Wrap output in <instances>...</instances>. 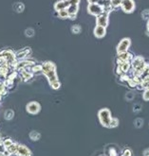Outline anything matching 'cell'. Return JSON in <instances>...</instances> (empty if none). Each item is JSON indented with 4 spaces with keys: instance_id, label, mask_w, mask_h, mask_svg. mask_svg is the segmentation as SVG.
Here are the masks:
<instances>
[{
    "instance_id": "12",
    "label": "cell",
    "mask_w": 149,
    "mask_h": 156,
    "mask_svg": "<svg viewBox=\"0 0 149 156\" xmlns=\"http://www.w3.org/2000/svg\"><path fill=\"white\" fill-rule=\"evenodd\" d=\"M98 3L104 8L105 11H106V13H109L110 10H112L114 9L111 4V0H99Z\"/></svg>"
},
{
    "instance_id": "36",
    "label": "cell",
    "mask_w": 149,
    "mask_h": 156,
    "mask_svg": "<svg viewBox=\"0 0 149 156\" xmlns=\"http://www.w3.org/2000/svg\"><path fill=\"white\" fill-rule=\"evenodd\" d=\"M89 3H98L99 0H87Z\"/></svg>"
},
{
    "instance_id": "17",
    "label": "cell",
    "mask_w": 149,
    "mask_h": 156,
    "mask_svg": "<svg viewBox=\"0 0 149 156\" xmlns=\"http://www.w3.org/2000/svg\"><path fill=\"white\" fill-rule=\"evenodd\" d=\"M30 138L32 140V141H38L41 138V134L36 131H32L30 132Z\"/></svg>"
},
{
    "instance_id": "25",
    "label": "cell",
    "mask_w": 149,
    "mask_h": 156,
    "mask_svg": "<svg viewBox=\"0 0 149 156\" xmlns=\"http://www.w3.org/2000/svg\"><path fill=\"white\" fill-rule=\"evenodd\" d=\"M118 125H119V120H118V118H112L111 122H110V125H109V128H115L118 126Z\"/></svg>"
},
{
    "instance_id": "1",
    "label": "cell",
    "mask_w": 149,
    "mask_h": 156,
    "mask_svg": "<svg viewBox=\"0 0 149 156\" xmlns=\"http://www.w3.org/2000/svg\"><path fill=\"white\" fill-rule=\"evenodd\" d=\"M42 71L48 78V82L53 89H59L60 88V82L58 81L56 75V67L51 62H46L42 65Z\"/></svg>"
},
{
    "instance_id": "37",
    "label": "cell",
    "mask_w": 149,
    "mask_h": 156,
    "mask_svg": "<svg viewBox=\"0 0 149 156\" xmlns=\"http://www.w3.org/2000/svg\"><path fill=\"white\" fill-rule=\"evenodd\" d=\"M0 156H7V155L5 154V153H0Z\"/></svg>"
},
{
    "instance_id": "5",
    "label": "cell",
    "mask_w": 149,
    "mask_h": 156,
    "mask_svg": "<svg viewBox=\"0 0 149 156\" xmlns=\"http://www.w3.org/2000/svg\"><path fill=\"white\" fill-rule=\"evenodd\" d=\"M130 45H131V41L130 39H128V38H124V39L122 40L117 47L118 55L122 54V53H124V52H127L128 50V48L130 47Z\"/></svg>"
},
{
    "instance_id": "3",
    "label": "cell",
    "mask_w": 149,
    "mask_h": 156,
    "mask_svg": "<svg viewBox=\"0 0 149 156\" xmlns=\"http://www.w3.org/2000/svg\"><path fill=\"white\" fill-rule=\"evenodd\" d=\"M131 67L135 70L137 74H140L144 68L146 67V63L144 62V60L143 57H135L134 59H132L131 61ZM136 75V76H138Z\"/></svg>"
},
{
    "instance_id": "11",
    "label": "cell",
    "mask_w": 149,
    "mask_h": 156,
    "mask_svg": "<svg viewBox=\"0 0 149 156\" xmlns=\"http://www.w3.org/2000/svg\"><path fill=\"white\" fill-rule=\"evenodd\" d=\"M106 34V28L103 26H96L94 29V35L97 38H103Z\"/></svg>"
},
{
    "instance_id": "7",
    "label": "cell",
    "mask_w": 149,
    "mask_h": 156,
    "mask_svg": "<svg viewBox=\"0 0 149 156\" xmlns=\"http://www.w3.org/2000/svg\"><path fill=\"white\" fill-rule=\"evenodd\" d=\"M40 110H41V106L36 101L30 102V103L27 105V111H28V113L32 114V115H36V114L40 112Z\"/></svg>"
},
{
    "instance_id": "14",
    "label": "cell",
    "mask_w": 149,
    "mask_h": 156,
    "mask_svg": "<svg viewBox=\"0 0 149 156\" xmlns=\"http://www.w3.org/2000/svg\"><path fill=\"white\" fill-rule=\"evenodd\" d=\"M78 10H79L78 5H70V7L67 9L68 15H70L68 17L71 18V19H74L76 17V15H77Z\"/></svg>"
},
{
    "instance_id": "29",
    "label": "cell",
    "mask_w": 149,
    "mask_h": 156,
    "mask_svg": "<svg viewBox=\"0 0 149 156\" xmlns=\"http://www.w3.org/2000/svg\"><path fill=\"white\" fill-rule=\"evenodd\" d=\"M141 110H142V105L141 104H135L133 106V111H134V113H139L141 112Z\"/></svg>"
},
{
    "instance_id": "19",
    "label": "cell",
    "mask_w": 149,
    "mask_h": 156,
    "mask_svg": "<svg viewBox=\"0 0 149 156\" xmlns=\"http://www.w3.org/2000/svg\"><path fill=\"white\" fill-rule=\"evenodd\" d=\"M13 116H14V113L13 110H7V111L5 112V115H4V116H5V118L7 120H11L13 118Z\"/></svg>"
},
{
    "instance_id": "28",
    "label": "cell",
    "mask_w": 149,
    "mask_h": 156,
    "mask_svg": "<svg viewBox=\"0 0 149 156\" xmlns=\"http://www.w3.org/2000/svg\"><path fill=\"white\" fill-rule=\"evenodd\" d=\"M143 98L144 100H146V101L149 100V88L144 90V92L143 94Z\"/></svg>"
},
{
    "instance_id": "35",
    "label": "cell",
    "mask_w": 149,
    "mask_h": 156,
    "mask_svg": "<svg viewBox=\"0 0 149 156\" xmlns=\"http://www.w3.org/2000/svg\"><path fill=\"white\" fill-rule=\"evenodd\" d=\"M146 35L147 36H149V20L147 21V29H146Z\"/></svg>"
},
{
    "instance_id": "16",
    "label": "cell",
    "mask_w": 149,
    "mask_h": 156,
    "mask_svg": "<svg viewBox=\"0 0 149 156\" xmlns=\"http://www.w3.org/2000/svg\"><path fill=\"white\" fill-rule=\"evenodd\" d=\"M131 66L130 63H119V69L122 70L123 73L124 72H127L129 70V68Z\"/></svg>"
},
{
    "instance_id": "34",
    "label": "cell",
    "mask_w": 149,
    "mask_h": 156,
    "mask_svg": "<svg viewBox=\"0 0 149 156\" xmlns=\"http://www.w3.org/2000/svg\"><path fill=\"white\" fill-rule=\"evenodd\" d=\"M109 156H117V153L115 150H110V153H109Z\"/></svg>"
},
{
    "instance_id": "8",
    "label": "cell",
    "mask_w": 149,
    "mask_h": 156,
    "mask_svg": "<svg viewBox=\"0 0 149 156\" xmlns=\"http://www.w3.org/2000/svg\"><path fill=\"white\" fill-rule=\"evenodd\" d=\"M108 13L106 11H104L102 14H100L99 16H97L96 22L98 26H108Z\"/></svg>"
},
{
    "instance_id": "21",
    "label": "cell",
    "mask_w": 149,
    "mask_h": 156,
    "mask_svg": "<svg viewBox=\"0 0 149 156\" xmlns=\"http://www.w3.org/2000/svg\"><path fill=\"white\" fill-rule=\"evenodd\" d=\"M81 30H82V29L79 25H73L71 26V31L74 34H79L80 32H81Z\"/></svg>"
},
{
    "instance_id": "26",
    "label": "cell",
    "mask_w": 149,
    "mask_h": 156,
    "mask_svg": "<svg viewBox=\"0 0 149 156\" xmlns=\"http://www.w3.org/2000/svg\"><path fill=\"white\" fill-rule=\"evenodd\" d=\"M25 34H26V36H28V37H32V36L34 35V30H33V29H30H30H27Z\"/></svg>"
},
{
    "instance_id": "33",
    "label": "cell",
    "mask_w": 149,
    "mask_h": 156,
    "mask_svg": "<svg viewBox=\"0 0 149 156\" xmlns=\"http://www.w3.org/2000/svg\"><path fill=\"white\" fill-rule=\"evenodd\" d=\"M70 3V5H79L80 0H68Z\"/></svg>"
},
{
    "instance_id": "9",
    "label": "cell",
    "mask_w": 149,
    "mask_h": 156,
    "mask_svg": "<svg viewBox=\"0 0 149 156\" xmlns=\"http://www.w3.org/2000/svg\"><path fill=\"white\" fill-rule=\"evenodd\" d=\"M17 156H32V151L30 150L28 147H26L24 145H21V144H18V148L17 150L15 153Z\"/></svg>"
},
{
    "instance_id": "24",
    "label": "cell",
    "mask_w": 149,
    "mask_h": 156,
    "mask_svg": "<svg viewBox=\"0 0 149 156\" xmlns=\"http://www.w3.org/2000/svg\"><path fill=\"white\" fill-rule=\"evenodd\" d=\"M122 3H123V0H111V4H112L113 8L121 7Z\"/></svg>"
},
{
    "instance_id": "10",
    "label": "cell",
    "mask_w": 149,
    "mask_h": 156,
    "mask_svg": "<svg viewBox=\"0 0 149 156\" xmlns=\"http://www.w3.org/2000/svg\"><path fill=\"white\" fill-rule=\"evenodd\" d=\"M70 3L68 0H62V1H58L54 4V9L57 11H59V10L67 9V8L70 7Z\"/></svg>"
},
{
    "instance_id": "32",
    "label": "cell",
    "mask_w": 149,
    "mask_h": 156,
    "mask_svg": "<svg viewBox=\"0 0 149 156\" xmlns=\"http://www.w3.org/2000/svg\"><path fill=\"white\" fill-rule=\"evenodd\" d=\"M124 156H132V153H131V150H125L124 151Z\"/></svg>"
},
{
    "instance_id": "31",
    "label": "cell",
    "mask_w": 149,
    "mask_h": 156,
    "mask_svg": "<svg viewBox=\"0 0 149 156\" xmlns=\"http://www.w3.org/2000/svg\"><path fill=\"white\" fill-rule=\"evenodd\" d=\"M125 98H127V100H132L134 98V93L133 92H128L127 95H125Z\"/></svg>"
},
{
    "instance_id": "22",
    "label": "cell",
    "mask_w": 149,
    "mask_h": 156,
    "mask_svg": "<svg viewBox=\"0 0 149 156\" xmlns=\"http://www.w3.org/2000/svg\"><path fill=\"white\" fill-rule=\"evenodd\" d=\"M58 13H59V16L61 18H67L68 16H70V15H68V13H67V9L66 10H59Z\"/></svg>"
},
{
    "instance_id": "6",
    "label": "cell",
    "mask_w": 149,
    "mask_h": 156,
    "mask_svg": "<svg viewBox=\"0 0 149 156\" xmlns=\"http://www.w3.org/2000/svg\"><path fill=\"white\" fill-rule=\"evenodd\" d=\"M121 8L124 13H132V11L135 10L134 0H123V3H122Z\"/></svg>"
},
{
    "instance_id": "23",
    "label": "cell",
    "mask_w": 149,
    "mask_h": 156,
    "mask_svg": "<svg viewBox=\"0 0 149 156\" xmlns=\"http://www.w3.org/2000/svg\"><path fill=\"white\" fill-rule=\"evenodd\" d=\"M143 124V120L142 118H137L134 121V125L136 128H142Z\"/></svg>"
},
{
    "instance_id": "18",
    "label": "cell",
    "mask_w": 149,
    "mask_h": 156,
    "mask_svg": "<svg viewBox=\"0 0 149 156\" xmlns=\"http://www.w3.org/2000/svg\"><path fill=\"white\" fill-rule=\"evenodd\" d=\"M25 9V6L24 4H22L20 2H18L16 4H14V10L17 11V13H22L23 10Z\"/></svg>"
},
{
    "instance_id": "15",
    "label": "cell",
    "mask_w": 149,
    "mask_h": 156,
    "mask_svg": "<svg viewBox=\"0 0 149 156\" xmlns=\"http://www.w3.org/2000/svg\"><path fill=\"white\" fill-rule=\"evenodd\" d=\"M17 148H18V144L17 143H13L11 146H9L8 148H6V150H5V154L8 156V155H11L16 153L17 150Z\"/></svg>"
},
{
    "instance_id": "27",
    "label": "cell",
    "mask_w": 149,
    "mask_h": 156,
    "mask_svg": "<svg viewBox=\"0 0 149 156\" xmlns=\"http://www.w3.org/2000/svg\"><path fill=\"white\" fill-rule=\"evenodd\" d=\"M142 16H143V20H149V10H143L142 13Z\"/></svg>"
},
{
    "instance_id": "13",
    "label": "cell",
    "mask_w": 149,
    "mask_h": 156,
    "mask_svg": "<svg viewBox=\"0 0 149 156\" xmlns=\"http://www.w3.org/2000/svg\"><path fill=\"white\" fill-rule=\"evenodd\" d=\"M132 61V54L129 52H124L122 54H119V61L118 63H130Z\"/></svg>"
},
{
    "instance_id": "20",
    "label": "cell",
    "mask_w": 149,
    "mask_h": 156,
    "mask_svg": "<svg viewBox=\"0 0 149 156\" xmlns=\"http://www.w3.org/2000/svg\"><path fill=\"white\" fill-rule=\"evenodd\" d=\"M29 51H30V48H26V49H24V50L19 51L17 53V55H15V56L18 57L19 59H23L27 54H29Z\"/></svg>"
},
{
    "instance_id": "4",
    "label": "cell",
    "mask_w": 149,
    "mask_h": 156,
    "mask_svg": "<svg viewBox=\"0 0 149 156\" xmlns=\"http://www.w3.org/2000/svg\"><path fill=\"white\" fill-rule=\"evenodd\" d=\"M87 11L91 15L99 16V15L104 13L105 10L99 3H89V6H87Z\"/></svg>"
},
{
    "instance_id": "30",
    "label": "cell",
    "mask_w": 149,
    "mask_h": 156,
    "mask_svg": "<svg viewBox=\"0 0 149 156\" xmlns=\"http://www.w3.org/2000/svg\"><path fill=\"white\" fill-rule=\"evenodd\" d=\"M3 142V144H4V146H5L6 148H8V147H9V146H11V144H13V141H11V139H9V138H7V139H5V140H4V141H2Z\"/></svg>"
},
{
    "instance_id": "2",
    "label": "cell",
    "mask_w": 149,
    "mask_h": 156,
    "mask_svg": "<svg viewBox=\"0 0 149 156\" xmlns=\"http://www.w3.org/2000/svg\"><path fill=\"white\" fill-rule=\"evenodd\" d=\"M98 116H99V120H100V123L103 126L109 128L110 122H111V120H112L111 114H110L109 110L106 108L100 110L98 113Z\"/></svg>"
}]
</instances>
